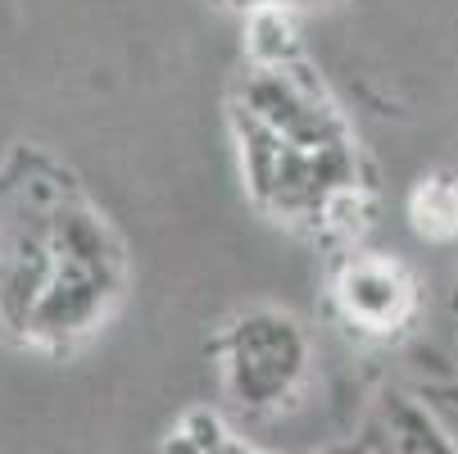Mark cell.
I'll return each instance as SVG.
<instances>
[{"instance_id": "6da1fadb", "label": "cell", "mask_w": 458, "mask_h": 454, "mask_svg": "<svg viewBox=\"0 0 458 454\" xmlns=\"http://www.w3.org/2000/svg\"><path fill=\"white\" fill-rule=\"evenodd\" d=\"M341 300L359 322H368V328H390V322H400L404 309H409V282H404L400 269L368 259V264H354L341 278Z\"/></svg>"}, {"instance_id": "7a4b0ae2", "label": "cell", "mask_w": 458, "mask_h": 454, "mask_svg": "<svg viewBox=\"0 0 458 454\" xmlns=\"http://www.w3.org/2000/svg\"><path fill=\"white\" fill-rule=\"evenodd\" d=\"M413 223L427 236H449L458 227V186L436 177L413 196Z\"/></svg>"}]
</instances>
